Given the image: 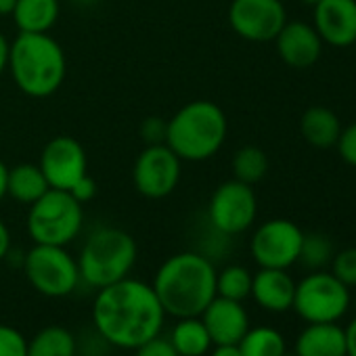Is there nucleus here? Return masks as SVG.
<instances>
[{"label": "nucleus", "instance_id": "nucleus-1", "mask_svg": "<svg viewBox=\"0 0 356 356\" xmlns=\"http://www.w3.org/2000/svg\"><path fill=\"white\" fill-rule=\"evenodd\" d=\"M165 312L153 287L138 279H122L101 287L92 302V325L109 346L134 350L157 337Z\"/></svg>", "mask_w": 356, "mask_h": 356}, {"label": "nucleus", "instance_id": "nucleus-2", "mask_svg": "<svg viewBox=\"0 0 356 356\" xmlns=\"http://www.w3.org/2000/svg\"><path fill=\"white\" fill-rule=\"evenodd\" d=\"M216 268L195 252L170 256L151 283L161 308L174 318L200 316L216 298Z\"/></svg>", "mask_w": 356, "mask_h": 356}, {"label": "nucleus", "instance_id": "nucleus-3", "mask_svg": "<svg viewBox=\"0 0 356 356\" xmlns=\"http://www.w3.org/2000/svg\"><path fill=\"white\" fill-rule=\"evenodd\" d=\"M7 70L24 95L47 99L61 88L67 59L51 34H19L11 42Z\"/></svg>", "mask_w": 356, "mask_h": 356}, {"label": "nucleus", "instance_id": "nucleus-4", "mask_svg": "<svg viewBox=\"0 0 356 356\" xmlns=\"http://www.w3.org/2000/svg\"><path fill=\"white\" fill-rule=\"evenodd\" d=\"M229 122L225 111L212 101H191L170 120L165 145L183 161H206L225 145Z\"/></svg>", "mask_w": 356, "mask_h": 356}, {"label": "nucleus", "instance_id": "nucleus-5", "mask_svg": "<svg viewBox=\"0 0 356 356\" xmlns=\"http://www.w3.org/2000/svg\"><path fill=\"white\" fill-rule=\"evenodd\" d=\"M138 248L130 233L115 227L92 231L78 256L80 281L101 289L126 279L136 262Z\"/></svg>", "mask_w": 356, "mask_h": 356}, {"label": "nucleus", "instance_id": "nucleus-6", "mask_svg": "<svg viewBox=\"0 0 356 356\" xmlns=\"http://www.w3.org/2000/svg\"><path fill=\"white\" fill-rule=\"evenodd\" d=\"M84 222V210L70 191L49 189L28 212V233L34 243L67 245L72 243Z\"/></svg>", "mask_w": 356, "mask_h": 356}, {"label": "nucleus", "instance_id": "nucleus-7", "mask_svg": "<svg viewBox=\"0 0 356 356\" xmlns=\"http://www.w3.org/2000/svg\"><path fill=\"white\" fill-rule=\"evenodd\" d=\"M24 273L30 285L47 298H65L80 283L78 260L63 245L34 243L24 258Z\"/></svg>", "mask_w": 356, "mask_h": 356}, {"label": "nucleus", "instance_id": "nucleus-8", "mask_svg": "<svg viewBox=\"0 0 356 356\" xmlns=\"http://www.w3.org/2000/svg\"><path fill=\"white\" fill-rule=\"evenodd\" d=\"M306 323H337L350 308V287L325 270H312L296 283L291 306Z\"/></svg>", "mask_w": 356, "mask_h": 356}, {"label": "nucleus", "instance_id": "nucleus-9", "mask_svg": "<svg viewBox=\"0 0 356 356\" xmlns=\"http://www.w3.org/2000/svg\"><path fill=\"white\" fill-rule=\"evenodd\" d=\"M181 165L183 159L165 143L147 145L132 165L134 189L147 200H163L172 195L181 181Z\"/></svg>", "mask_w": 356, "mask_h": 356}, {"label": "nucleus", "instance_id": "nucleus-10", "mask_svg": "<svg viewBox=\"0 0 356 356\" xmlns=\"http://www.w3.org/2000/svg\"><path fill=\"white\" fill-rule=\"evenodd\" d=\"M258 214V200L252 185L241 181L222 183L210 197L208 216L212 227L222 235H239L248 231Z\"/></svg>", "mask_w": 356, "mask_h": 356}, {"label": "nucleus", "instance_id": "nucleus-11", "mask_svg": "<svg viewBox=\"0 0 356 356\" xmlns=\"http://www.w3.org/2000/svg\"><path fill=\"white\" fill-rule=\"evenodd\" d=\"M302 229L287 218H273L260 225L252 237V258L260 268H289L298 262Z\"/></svg>", "mask_w": 356, "mask_h": 356}, {"label": "nucleus", "instance_id": "nucleus-12", "mask_svg": "<svg viewBox=\"0 0 356 356\" xmlns=\"http://www.w3.org/2000/svg\"><path fill=\"white\" fill-rule=\"evenodd\" d=\"M285 24L281 0H233L229 7L231 30L248 42H273Z\"/></svg>", "mask_w": 356, "mask_h": 356}, {"label": "nucleus", "instance_id": "nucleus-13", "mask_svg": "<svg viewBox=\"0 0 356 356\" xmlns=\"http://www.w3.org/2000/svg\"><path fill=\"white\" fill-rule=\"evenodd\" d=\"M38 165L51 189L61 191H70L82 176L88 174V157L82 143L65 134L55 136L44 145Z\"/></svg>", "mask_w": 356, "mask_h": 356}, {"label": "nucleus", "instance_id": "nucleus-14", "mask_svg": "<svg viewBox=\"0 0 356 356\" xmlns=\"http://www.w3.org/2000/svg\"><path fill=\"white\" fill-rule=\"evenodd\" d=\"M314 11V30L323 44L352 47L356 40V0H321Z\"/></svg>", "mask_w": 356, "mask_h": 356}, {"label": "nucleus", "instance_id": "nucleus-15", "mask_svg": "<svg viewBox=\"0 0 356 356\" xmlns=\"http://www.w3.org/2000/svg\"><path fill=\"white\" fill-rule=\"evenodd\" d=\"M281 61L293 70L312 67L323 53V40L314 26L306 22H287L273 40Z\"/></svg>", "mask_w": 356, "mask_h": 356}, {"label": "nucleus", "instance_id": "nucleus-16", "mask_svg": "<svg viewBox=\"0 0 356 356\" xmlns=\"http://www.w3.org/2000/svg\"><path fill=\"white\" fill-rule=\"evenodd\" d=\"M200 316L212 337V343H239L250 329V316L243 302L220 296H216Z\"/></svg>", "mask_w": 356, "mask_h": 356}, {"label": "nucleus", "instance_id": "nucleus-17", "mask_svg": "<svg viewBox=\"0 0 356 356\" xmlns=\"http://www.w3.org/2000/svg\"><path fill=\"white\" fill-rule=\"evenodd\" d=\"M296 281L285 268H260L252 279V298L270 312H285L293 306Z\"/></svg>", "mask_w": 356, "mask_h": 356}, {"label": "nucleus", "instance_id": "nucleus-18", "mask_svg": "<svg viewBox=\"0 0 356 356\" xmlns=\"http://www.w3.org/2000/svg\"><path fill=\"white\" fill-rule=\"evenodd\" d=\"M296 356H348L346 331L337 323H308L298 335Z\"/></svg>", "mask_w": 356, "mask_h": 356}, {"label": "nucleus", "instance_id": "nucleus-19", "mask_svg": "<svg viewBox=\"0 0 356 356\" xmlns=\"http://www.w3.org/2000/svg\"><path fill=\"white\" fill-rule=\"evenodd\" d=\"M59 0H17L13 22L19 34H49L59 19Z\"/></svg>", "mask_w": 356, "mask_h": 356}, {"label": "nucleus", "instance_id": "nucleus-20", "mask_svg": "<svg viewBox=\"0 0 356 356\" xmlns=\"http://www.w3.org/2000/svg\"><path fill=\"white\" fill-rule=\"evenodd\" d=\"M51 189L44 172L40 170L38 163H17L13 168H9V176H7V195L13 197L19 204L32 206L34 202H38L47 191Z\"/></svg>", "mask_w": 356, "mask_h": 356}, {"label": "nucleus", "instance_id": "nucleus-21", "mask_svg": "<svg viewBox=\"0 0 356 356\" xmlns=\"http://www.w3.org/2000/svg\"><path fill=\"white\" fill-rule=\"evenodd\" d=\"M300 132L308 145L316 149H329L335 147L341 132V124L335 111L323 105H314L304 111L300 120Z\"/></svg>", "mask_w": 356, "mask_h": 356}, {"label": "nucleus", "instance_id": "nucleus-22", "mask_svg": "<svg viewBox=\"0 0 356 356\" xmlns=\"http://www.w3.org/2000/svg\"><path fill=\"white\" fill-rule=\"evenodd\" d=\"M168 339L178 356H204L214 346L202 316L178 318Z\"/></svg>", "mask_w": 356, "mask_h": 356}, {"label": "nucleus", "instance_id": "nucleus-23", "mask_svg": "<svg viewBox=\"0 0 356 356\" xmlns=\"http://www.w3.org/2000/svg\"><path fill=\"white\" fill-rule=\"evenodd\" d=\"M76 352L78 343L74 333L61 325H49L28 341L26 356H76Z\"/></svg>", "mask_w": 356, "mask_h": 356}, {"label": "nucleus", "instance_id": "nucleus-24", "mask_svg": "<svg viewBox=\"0 0 356 356\" xmlns=\"http://www.w3.org/2000/svg\"><path fill=\"white\" fill-rule=\"evenodd\" d=\"M231 170H233L235 181H241V183L254 187L268 172V157L260 147L245 145V147L235 151L233 161H231Z\"/></svg>", "mask_w": 356, "mask_h": 356}, {"label": "nucleus", "instance_id": "nucleus-25", "mask_svg": "<svg viewBox=\"0 0 356 356\" xmlns=\"http://www.w3.org/2000/svg\"><path fill=\"white\" fill-rule=\"evenodd\" d=\"M241 356H283L285 337L273 327H250L239 341Z\"/></svg>", "mask_w": 356, "mask_h": 356}, {"label": "nucleus", "instance_id": "nucleus-26", "mask_svg": "<svg viewBox=\"0 0 356 356\" xmlns=\"http://www.w3.org/2000/svg\"><path fill=\"white\" fill-rule=\"evenodd\" d=\"M252 279L254 275L245 266H227L220 273H216V296L243 302L252 296Z\"/></svg>", "mask_w": 356, "mask_h": 356}, {"label": "nucleus", "instance_id": "nucleus-27", "mask_svg": "<svg viewBox=\"0 0 356 356\" xmlns=\"http://www.w3.org/2000/svg\"><path fill=\"white\" fill-rule=\"evenodd\" d=\"M333 243L327 235L323 233H304L302 237V248L298 262H302L310 270H323L327 264L333 260Z\"/></svg>", "mask_w": 356, "mask_h": 356}, {"label": "nucleus", "instance_id": "nucleus-28", "mask_svg": "<svg viewBox=\"0 0 356 356\" xmlns=\"http://www.w3.org/2000/svg\"><path fill=\"white\" fill-rule=\"evenodd\" d=\"M331 275L346 287H356V248H346L333 256Z\"/></svg>", "mask_w": 356, "mask_h": 356}, {"label": "nucleus", "instance_id": "nucleus-29", "mask_svg": "<svg viewBox=\"0 0 356 356\" xmlns=\"http://www.w3.org/2000/svg\"><path fill=\"white\" fill-rule=\"evenodd\" d=\"M28 339L19 329L0 323V356H26Z\"/></svg>", "mask_w": 356, "mask_h": 356}, {"label": "nucleus", "instance_id": "nucleus-30", "mask_svg": "<svg viewBox=\"0 0 356 356\" xmlns=\"http://www.w3.org/2000/svg\"><path fill=\"white\" fill-rule=\"evenodd\" d=\"M335 147H337L339 157H341L348 165L356 168V122H352L350 126L341 128Z\"/></svg>", "mask_w": 356, "mask_h": 356}, {"label": "nucleus", "instance_id": "nucleus-31", "mask_svg": "<svg viewBox=\"0 0 356 356\" xmlns=\"http://www.w3.org/2000/svg\"><path fill=\"white\" fill-rule=\"evenodd\" d=\"M165 130H168V120L163 118H147L140 124V136L147 145H161L165 143Z\"/></svg>", "mask_w": 356, "mask_h": 356}, {"label": "nucleus", "instance_id": "nucleus-32", "mask_svg": "<svg viewBox=\"0 0 356 356\" xmlns=\"http://www.w3.org/2000/svg\"><path fill=\"white\" fill-rule=\"evenodd\" d=\"M134 356H178L176 350L172 348L170 339L157 335L149 341H145L143 346L134 348Z\"/></svg>", "mask_w": 356, "mask_h": 356}, {"label": "nucleus", "instance_id": "nucleus-33", "mask_svg": "<svg viewBox=\"0 0 356 356\" xmlns=\"http://www.w3.org/2000/svg\"><path fill=\"white\" fill-rule=\"evenodd\" d=\"M70 193H72L74 200H78L84 206V204H88V202L95 200V195H97V183L86 174V176H82L80 181L70 189Z\"/></svg>", "mask_w": 356, "mask_h": 356}, {"label": "nucleus", "instance_id": "nucleus-34", "mask_svg": "<svg viewBox=\"0 0 356 356\" xmlns=\"http://www.w3.org/2000/svg\"><path fill=\"white\" fill-rule=\"evenodd\" d=\"M210 356H241L239 343H214L210 348Z\"/></svg>", "mask_w": 356, "mask_h": 356}, {"label": "nucleus", "instance_id": "nucleus-35", "mask_svg": "<svg viewBox=\"0 0 356 356\" xmlns=\"http://www.w3.org/2000/svg\"><path fill=\"white\" fill-rule=\"evenodd\" d=\"M343 331H346V352L348 356H356V318H352V323Z\"/></svg>", "mask_w": 356, "mask_h": 356}, {"label": "nucleus", "instance_id": "nucleus-36", "mask_svg": "<svg viewBox=\"0 0 356 356\" xmlns=\"http://www.w3.org/2000/svg\"><path fill=\"white\" fill-rule=\"evenodd\" d=\"M9 250H11V233H9L7 225L0 220V260L7 258Z\"/></svg>", "mask_w": 356, "mask_h": 356}, {"label": "nucleus", "instance_id": "nucleus-37", "mask_svg": "<svg viewBox=\"0 0 356 356\" xmlns=\"http://www.w3.org/2000/svg\"><path fill=\"white\" fill-rule=\"evenodd\" d=\"M9 51H11V42L5 38V34H0V76L9 67Z\"/></svg>", "mask_w": 356, "mask_h": 356}, {"label": "nucleus", "instance_id": "nucleus-38", "mask_svg": "<svg viewBox=\"0 0 356 356\" xmlns=\"http://www.w3.org/2000/svg\"><path fill=\"white\" fill-rule=\"evenodd\" d=\"M7 176H9V165L0 159V202L7 197Z\"/></svg>", "mask_w": 356, "mask_h": 356}, {"label": "nucleus", "instance_id": "nucleus-39", "mask_svg": "<svg viewBox=\"0 0 356 356\" xmlns=\"http://www.w3.org/2000/svg\"><path fill=\"white\" fill-rule=\"evenodd\" d=\"M17 0H0V15H13Z\"/></svg>", "mask_w": 356, "mask_h": 356}, {"label": "nucleus", "instance_id": "nucleus-40", "mask_svg": "<svg viewBox=\"0 0 356 356\" xmlns=\"http://www.w3.org/2000/svg\"><path fill=\"white\" fill-rule=\"evenodd\" d=\"M300 3H302L304 7H310V9H314V7L321 3V0H300Z\"/></svg>", "mask_w": 356, "mask_h": 356}, {"label": "nucleus", "instance_id": "nucleus-41", "mask_svg": "<svg viewBox=\"0 0 356 356\" xmlns=\"http://www.w3.org/2000/svg\"><path fill=\"white\" fill-rule=\"evenodd\" d=\"M283 356H296V354H287V352H285V354H283Z\"/></svg>", "mask_w": 356, "mask_h": 356}, {"label": "nucleus", "instance_id": "nucleus-42", "mask_svg": "<svg viewBox=\"0 0 356 356\" xmlns=\"http://www.w3.org/2000/svg\"><path fill=\"white\" fill-rule=\"evenodd\" d=\"M352 47H354V51H356V40H354V44H352Z\"/></svg>", "mask_w": 356, "mask_h": 356}, {"label": "nucleus", "instance_id": "nucleus-43", "mask_svg": "<svg viewBox=\"0 0 356 356\" xmlns=\"http://www.w3.org/2000/svg\"><path fill=\"white\" fill-rule=\"evenodd\" d=\"M354 308H356V300H354Z\"/></svg>", "mask_w": 356, "mask_h": 356}]
</instances>
